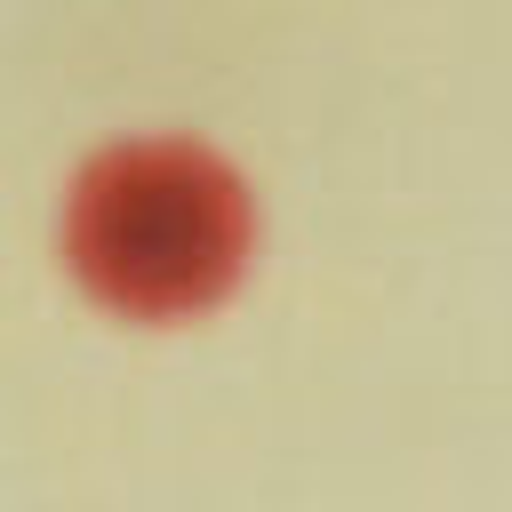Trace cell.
<instances>
[{
  "mask_svg": "<svg viewBox=\"0 0 512 512\" xmlns=\"http://www.w3.org/2000/svg\"><path fill=\"white\" fill-rule=\"evenodd\" d=\"M64 264L128 320H184L248 264V192L208 144H104L64 192Z\"/></svg>",
  "mask_w": 512,
  "mask_h": 512,
  "instance_id": "6da1fadb",
  "label": "cell"
}]
</instances>
